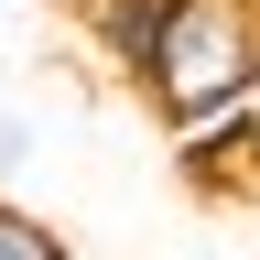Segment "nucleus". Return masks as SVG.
Instances as JSON below:
<instances>
[{
	"instance_id": "nucleus-1",
	"label": "nucleus",
	"mask_w": 260,
	"mask_h": 260,
	"mask_svg": "<svg viewBox=\"0 0 260 260\" xmlns=\"http://www.w3.org/2000/svg\"><path fill=\"white\" fill-rule=\"evenodd\" d=\"M141 98L174 119V141L228 119V109H249L260 98V0H184L162 54L141 65Z\"/></svg>"
},
{
	"instance_id": "nucleus-2",
	"label": "nucleus",
	"mask_w": 260,
	"mask_h": 260,
	"mask_svg": "<svg viewBox=\"0 0 260 260\" xmlns=\"http://www.w3.org/2000/svg\"><path fill=\"white\" fill-rule=\"evenodd\" d=\"M174 11L184 0H76V22H87V44L119 65L130 87H141V65L162 54V32H174Z\"/></svg>"
},
{
	"instance_id": "nucleus-3",
	"label": "nucleus",
	"mask_w": 260,
	"mask_h": 260,
	"mask_svg": "<svg viewBox=\"0 0 260 260\" xmlns=\"http://www.w3.org/2000/svg\"><path fill=\"white\" fill-rule=\"evenodd\" d=\"M0 260H76V249L54 239V217H32V206L0 195Z\"/></svg>"
},
{
	"instance_id": "nucleus-4",
	"label": "nucleus",
	"mask_w": 260,
	"mask_h": 260,
	"mask_svg": "<svg viewBox=\"0 0 260 260\" xmlns=\"http://www.w3.org/2000/svg\"><path fill=\"white\" fill-rule=\"evenodd\" d=\"M32 162H44V119H22V109H0V184H22Z\"/></svg>"
}]
</instances>
